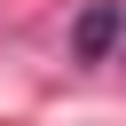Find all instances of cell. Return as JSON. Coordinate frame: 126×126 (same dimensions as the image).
Listing matches in <instances>:
<instances>
[{
	"label": "cell",
	"mask_w": 126,
	"mask_h": 126,
	"mask_svg": "<svg viewBox=\"0 0 126 126\" xmlns=\"http://www.w3.org/2000/svg\"><path fill=\"white\" fill-rule=\"evenodd\" d=\"M118 39H126V0H94V8L71 24V55H79V63H102Z\"/></svg>",
	"instance_id": "6da1fadb"
}]
</instances>
